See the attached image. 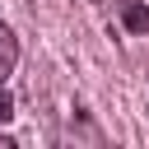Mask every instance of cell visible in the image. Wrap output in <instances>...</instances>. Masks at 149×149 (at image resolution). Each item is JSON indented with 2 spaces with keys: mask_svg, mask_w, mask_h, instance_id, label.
<instances>
[{
  "mask_svg": "<svg viewBox=\"0 0 149 149\" xmlns=\"http://www.w3.org/2000/svg\"><path fill=\"white\" fill-rule=\"evenodd\" d=\"M14 65H19V37L0 23V84L14 74Z\"/></svg>",
  "mask_w": 149,
  "mask_h": 149,
  "instance_id": "1",
  "label": "cell"
},
{
  "mask_svg": "<svg viewBox=\"0 0 149 149\" xmlns=\"http://www.w3.org/2000/svg\"><path fill=\"white\" fill-rule=\"evenodd\" d=\"M121 23H126L130 33H149V9H144L140 0H121Z\"/></svg>",
  "mask_w": 149,
  "mask_h": 149,
  "instance_id": "2",
  "label": "cell"
},
{
  "mask_svg": "<svg viewBox=\"0 0 149 149\" xmlns=\"http://www.w3.org/2000/svg\"><path fill=\"white\" fill-rule=\"evenodd\" d=\"M0 149H14V140H9V135H0Z\"/></svg>",
  "mask_w": 149,
  "mask_h": 149,
  "instance_id": "4",
  "label": "cell"
},
{
  "mask_svg": "<svg viewBox=\"0 0 149 149\" xmlns=\"http://www.w3.org/2000/svg\"><path fill=\"white\" fill-rule=\"evenodd\" d=\"M9 116H14V102H9V93L0 88V121H9Z\"/></svg>",
  "mask_w": 149,
  "mask_h": 149,
  "instance_id": "3",
  "label": "cell"
}]
</instances>
